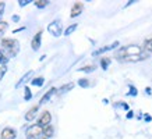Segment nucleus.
I'll use <instances>...</instances> for the list:
<instances>
[{
  "mask_svg": "<svg viewBox=\"0 0 152 139\" xmlns=\"http://www.w3.org/2000/svg\"><path fill=\"white\" fill-rule=\"evenodd\" d=\"M140 54H142V50H141L138 46H134V45H131V46H127V47L120 49L116 57H117L119 60L123 61L126 57H131V56H140Z\"/></svg>",
  "mask_w": 152,
  "mask_h": 139,
  "instance_id": "obj_1",
  "label": "nucleus"
},
{
  "mask_svg": "<svg viewBox=\"0 0 152 139\" xmlns=\"http://www.w3.org/2000/svg\"><path fill=\"white\" fill-rule=\"evenodd\" d=\"M1 46L9 50V57H14L18 51V42L14 39H1Z\"/></svg>",
  "mask_w": 152,
  "mask_h": 139,
  "instance_id": "obj_2",
  "label": "nucleus"
},
{
  "mask_svg": "<svg viewBox=\"0 0 152 139\" xmlns=\"http://www.w3.org/2000/svg\"><path fill=\"white\" fill-rule=\"evenodd\" d=\"M25 135H27V139H38L41 135H43V128H42L41 125L34 124L31 127H28Z\"/></svg>",
  "mask_w": 152,
  "mask_h": 139,
  "instance_id": "obj_3",
  "label": "nucleus"
},
{
  "mask_svg": "<svg viewBox=\"0 0 152 139\" xmlns=\"http://www.w3.org/2000/svg\"><path fill=\"white\" fill-rule=\"evenodd\" d=\"M48 32L53 35V36H60L61 35V24H60V21H57V20L52 21L48 25Z\"/></svg>",
  "mask_w": 152,
  "mask_h": 139,
  "instance_id": "obj_4",
  "label": "nucleus"
},
{
  "mask_svg": "<svg viewBox=\"0 0 152 139\" xmlns=\"http://www.w3.org/2000/svg\"><path fill=\"white\" fill-rule=\"evenodd\" d=\"M50 121H52V114L49 111H43L42 116L39 117V120H38V125H41L42 128H45L48 125H50Z\"/></svg>",
  "mask_w": 152,
  "mask_h": 139,
  "instance_id": "obj_5",
  "label": "nucleus"
},
{
  "mask_svg": "<svg viewBox=\"0 0 152 139\" xmlns=\"http://www.w3.org/2000/svg\"><path fill=\"white\" fill-rule=\"evenodd\" d=\"M83 9H84L83 3H80V1L74 3L73 7H71V13H70V17H71V18H75V17H78L80 14L83 13Z\"/></svg>",
  "mask_w": 152,
  "mask_h": 139,
  "instance_id": "obj_6",
  "label": "nucleus"
},
{
  "mask_svg": "<svg viewBox=\"0 0 152 139\" xmlns=\"http://www.w3.org/2000/svg\"><path fill=\"white\" fill-rule=\"evenodd\" d=\"M17 136V132L13 130V128H4L1 131V135H0V139H15Z\"/></svg>",
  "mask_w": 152,
  "mask_h": 139,
  "instance_id": "obj_7",
  "label": "nucleus"
},
{
  "mask_svg": "<svg viewBox=\"0 0 152 139\" xmlns=\"http://www.w3.org/2000/svg\"><path fill=\"white\" fill-rule=\"evenodd\" d=\"M120 43L117 41L116 42H113L112 45H109V46H105V47H101V49H98V50H95L92 53L94 56H99V54H102V53H105V51H109V50H113V49H116V47L119 46Z\"/></svg>",
  "mask_w": 152,
  "mask_h": 139,
  "instance_id": "obj_8",
  "label": "nucleus"
},
{
  "mask_svg": "<svg viewBox=\"0 0 152 139\" xmlns=\"http://www.w3.org/2000/svg\"><path fill=\"white\" fill-rule=\"evenodd\" d=\"M41 41H42V32H38L35 36L32 38V42H31V47H32V50H39V47H41Z\"/></svg>",
  "mask_w": 152,
  "mask_h": 139,
  "instance_id": "obj_9",
  "label": "nucleus"
},
{
  "mask_svg": "<svg viewBox=\"0 0 152 139\" xmlns=\"http://www.w3.org/2000/svg\"><path fill=\"white\" fill-rule=\"evenodd\" d=\"M38 110H39V106H35V107H32L31 110H28V113L25 114V120L27 121L35 120V117H37V114H38Z\"/></svg>",
  "mask_w": 152,
  "mask_h": 139,
  "instance_id": "obj_10",
  "label": "nucleus"
},
{
  "mask_svg": "<svg viewBox=\"0 0 152 139\" xmlns=\"http://www.w3.org/2000/svg\"><path fill=\"white\" fill-rule=\"evenodd\" d=\"M56 90H57L56 88H50V89H49V90H48V92L45 93V95H43V97L41 99V104H43V103L49 102V100H50V97L56 93Z\"/></svg>",
  "mask_w": 152,
  "mask_h": 139,
  "instance_id": "obj_11",
  "label": "nucleus"
},
{
  "mask_svg": "<svg viewBox=\"0 0 152 139\" xmlns=\"http://www.w3.org/2000/svg\"><path fill=\"white\" fill-rule=\"evenodd\" d=\"M32 74H34V71H28L27 74L24 75L23 78H21V79L18 81V82H17V85H15V88H17V89L21 88V86H23V83H25V82L28 81V78H31V77H32Z\"/></svg>",
  "mask_w": 152,
  "mask_h": 139,
  "instance_id": "obj_12",
  "label": "nucleus"
},
{
  "mask_svg": "<svg viewBox=\"0 0 152 139\" xmlns=\"http://www.w3.org/2000/svg\"><path fill=\"white\" fill-rule=\"evenodd\" d=\"M53 134H55V128H53L52 125H48V127L43 128V135H45V138H48V139L52 138Z\"/></svg>",
  "mask_w": 152,
  "mask_h": 139,
  "instance_id": "obj_13",
  "label": "nucleus"
},
{
  "mask_svg": "<svg viewBox=\"0 0 152 139\" xmlns=\"http://www.w3.org/2000/svg\"><path fill=\"white\" fill-rule=\"evenodd\" d=\"M73 88H74V83H73V82L66 83V85H63V86L59 89V92H60V93H66V92H69V90H71Z\"/></svg>",
  "mask_w": 152,
  "mask_h": 139,
  "instance_id": "obj_14",
  "label": "nucleus"
},
{
  "mask_svg": "<svg viewBox=\"0 0 152 139\" xmlns=\"http://www.w3.org/2000/svg\"><path fill=\"white\" fill-rule=\"evenodd\" d=\"M43 82H45V78H43V77H38V78H34L32 81H31V83H32L34 86H42Z\"/></svg>",
  "mask_w": 152,
  "mask_h": 139,
  "instance_id": "obj_15",
  "label": "nucleus"
},
{
  "mask_svg": "<svg viewBox=\"0 0 152 139\" xmlns=\"http://www.w3.org/2000/svg\"><path fill=\"white\" fill-rule=\"evenodd\" d=\"M144 49H145L147 53H152V38L144 42Z\"/></svg>",
  "mask_w": 152,
  "mask_h": 139,
  "instance_id": "obj_16",
  "label": "nucleus"
},
{
  "mask_svg": "<svg viewBox=\"0 0 152 139\" xmlns=\"http://www.w3.org/2000/svg\"><path fill=\"white\" fill-rule=\"evenodd\" d=\"M110 59L109 57H103L101 60V67H102V70H107V67L110 65Z\"/></svg>",
  "mask_w": 152,
  "mask_h": 139,
  "instance_id": "obj_17",
  "label": "nucleus"
},
{
  "mask_svg": "<svg viewBox=\"0 0 152 139\" xmlns=\"http://www.w3.org/2000/svg\"><path fill=\"white\" fill-rule=\"evenodd\" d=\"M77 27H78L77 24H73V25H70V27H67V29L64 31V35H66V36H69V35H71V33H73L74 31L77 29Z\"/></svg>",
  "mask_w": 152,
  "mask_h": 139,
  "instance_id": "obj_18",
  "label": "nucleus"
},
{
  "mask_svg": "<svg viewBox=\"0 0 152 139\" xmlns=\"http://www.w3.org/2000/svg\"><path fill=\"white\" fill-rule=\"evenodd\" d=\"M48 4H49L48 0H35V6H37L38 9H43V7H46Z\"/></svg>",
  "mask_w": 152,
  "mask_h": 139,
  "instance_id": "obj_19",
  "label": "nucleus"
},
{
  "mask_svg": "<svg viewBox=\"0 0 152 139\" xmlns=\"http://www.w3.org/2000/svg\"><path fill=\"white\" fill-rule=\"evenodd\" d=\"M9 61V56L4 54V51L0 50V64L1 65H6V63Z\"/></svg>",
  "mask_w": 152,
  "mask_h": 139,
  "instance_id": "obj_20",
  "label": "nucleus"
},
{
  "mask_svg": "<svg viewBox=\"0 0 152 139\" xmlns=\"http://www.w3.org/2000/svg\"><path fill=\"white\" fill-rule=\"evenodd\" d=\"M78 71H83V72H92V71H95V65H85L83 68H80Z\"/></svg>",
  "mask_w": 152,
  "mask_h": 139,
  "instance_id": "obj_21",
  "label": "nucleus"
},
{
  "mask_svg": "<svg viewBox=\"0 0 152 139\" xmlns=\"http://www.w3.org/2000/svg\"><path fill=\"white\" fill-rule=\"evenodd\" d=\"M78 85L81 88H88V86H89V81H88L87 78H83L78 81Z\"/></svg>",
  "mask_w": 152,
  "mask_h": 139,
  "instance_id": "obj_22",
  "label": "nucleus"
},
{
  "mask_svg": "<svg viewBox=\"0 0 152 139\" xmlns=\"http://www.w3.org/2000/svg\"><path fill=\"white\" fill-rule=\"evenodd\" d=\"M6 31H7V22H4V21H0V36H1Z\"/></svg>",
  "mask_w": 152,
  "mask_h": 139,
  "instance_id": "obj_23",
  "label": "nucleus"
},
{
  "mask_svg": "<svg viewBox=\"0 0 152 139\" xmlns=\"http://www.w3.org/2000/svg\"><path fill=\"white\" fill-rule=\"evenodd\" d=\"M24 92H25V97H24V99H25V100H31L32 93H31V90H29V88H28V86H25V88H24Z\"/></svg>",
  "mask_w": 152,
  "mask_h": 139,
  "instance_id": "obj_24",
  "label": "nucleus"
},
{
  "mask_svg": "<svg viewBox=\"0 0 152 139\" xmlns=\"http://www.w3.org/2000/svg\"><path fill=\"white\" fill-rule=\"evenodd\" d=\"M6 72H7V67H6V65H1V67H0V81L3 79Z\"/></svg>",
  "mask_w": 152,
  "mask_h": 139,
  "instance_id": "obj_25",
  "label": "nucleus"
},
{
  "mask_svg": "<svg viewBox=\"0 0 152 139\" xmlns=\"http://www.w3.org/2000/svg\"><path fill=\"white\" fill-rule=\"evenodd\" d=\"M137 93H138V92H137V89L134 88L133 85H130V92H129L130 96H137Z\"/></svg>",
  "mask_w": 152,
  "mask_h": 139,
  "instance_id": "obj_26",
  "label": "nucleus"
},
{
  "mask_svg": "<svg viewBox=\"0 0 152 139\" xmlns=\"http://www.w3.org/2000/svg\"><path fill=\"white\" fill-rule=\"evenodd\" d=\"M31 1H34V0H20L18 1V4L21 6V7H24V6H27V4H29Z\"/></svg>",
  "mask_w": 152,
  "mask_h": 139,
  "instance_id": "obj_27",
  "label": "nucleus"
},
{
  "mask_svg": "<svg viewBox=\"0 0 152 139\" xmlns=\"http://www.w3.org/2000/svg\"><path fill=\"white\" fill-rule=\"evenodd\" d=\"M4 7H6V4H4V3H3V1H1V3H0V17L3 15V11H4Z\"/></svg>",
  "mask_w": 152,
  "mask_h": 139,
  "instance_id": "obj_28",
  "label": "nucleus"
},
{
  "mask_svg": "<svg viewBox=\"0 0 152 139\" xmlns=\"http://www.w3.org/2000/svg\"><path fill=\"white\" fill-rule=\"evenodd\" d=\"M133 111H129V114H127V118H133Z\"/></svg>",
  "mask_w": 152,
  "mask_h": 139,
  "instance_id": "obj_29",
  "label": "nucleus"
},
{
  "mask_svg": "<svg viewBox=\"0 0 152 139\" xmlns=\"http://www.w3.org/2000/svg\"><path fill=\"white\" fill-rule=\"evenodd\" d=\"M144 118H145V121H151V120H152V117H151V116H145Z\"/></svg>",
  "mask_w": 152,
  "mask_h": 139,
  "instance_id": "obj_30",
  "label": "nucleus"
},
{
  "mask_svg": "<svg viewBox=\"0 0 152 139\" xmlns=\"http://www.w3.org/2000/svg\"><path fill=\"white\" fill-rule=\"evenodd\" d=\"M18 20H20V17H18V15H14V17H13V21H15V22H17Z\"/></svg>",
  "mask_w": 152,
  "mask_h": 139,
  "instance_id": "obj_31",
  "label": "nucleus"
},
{
  "mask_svg": "<svg viewBox=\"0 0 152 139\" xmlns=\"http://www.w3.org/2000/svg\"><path fill=\"white\" fill-rule=\"evenodd\" d=\"M145 92H147L148 95H151V88H147V89H145Z\"/></svg>",
  "mask_w": 152,
  "mask_h": 139,
  "instance_id": "obj_32",
  "label": "nucleus"
},
{
  "mask_svg": "<svg viewBox=\"0 0 152 139\" xmlns=\"http://www.w3.org/2000/svg\"><path fill=\"white\" fill-rule=\"evenodd\" d=\"M42 139H48V138H42Z\"/></svg>",
  "mask_w": 152,
  "mask_h": 139,
  "instance_id": "obj_33",
  "label": "nucleus"
}]
</instances>
